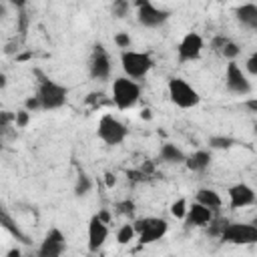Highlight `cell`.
Listing matches in <instances>:
<instances>
[{
	"instance_id": "cell-42",
	"label": "cell",
	"mask_w": 257,
	"mask_h": 257,
	"mask_svg": "<svg viewBox=\"0 0 257 257\" xmlns=\"http://www.w3.org/2000/svg\"><path fill=\"white\" fill-rule=\"evenodd\" d=\"M30 56H32L30 52H24V54H20V56H18V60H28Z\"/></svg>"
},
{
	"instance_id": "cell-7",
	"label": "cell",
	"mask_w": 257,
	"mask_h": 257,
	"mask_svg": "<svg viewBox=\"0 0 257 257\" xmlns=\"http://www.w3.org/2000/svg\"><path fill=\"white\" fill-rule=\"evenodd\" d=\"M219 239L231 245H253L257 243V227L251 223H227Z\"/></svg>"
},
{
	"instance_id": "cell-21",
	"label": "cell",
	"mask_w": 257,
	"mask_h": 257,
	"mask_svg": "<svg viewBox=\"0 0 257 257\" xmlns=\"http://www.w3.org/2000/svg\"><path fill=\"white\" fill-rule=\"evenodd\" d=\"M90 189H92L90 177H88L86 173H78L76 183H74V195H76V197H84V195L90 193Z\"/></svg>"
},
{
	"instance_id": "cell-8",
	"label": "cell",
	"mask_w": 257,
	"mask_h": 257,
	"mask_svg": "<svg viewBox=\"0 0 257 257\" xmlns=\"http://www.w3.org/2000/svg\"><path fill=\"white\" fill-rule=\"evenodd\" d=\"M133 4L137 6V20L145 28H159L169 20V12L157 8L151 0H133Z\"/></svg>"
},
{
	"instance_id": "cell-33",
	"label": "cell",
	"mask_w": 257,
	"mask_h": 257,
	"mask_svg": "<svg viewBox=\"0 0 257 257\" xmlns=\"http://www.w3.org/2000/svg\"><path fill=\"white\" fill-rule=\"evenodd\" d=\"M126 177L131 179V181H145L147 179V175L139 169V171H126Z\"/></svg>"
},
{
	"instance_id": "cell-5",
	"label": "cell",
	"mask_w": 257,
	"mask_h": 257,
	"mask_svg": "<svg viewBox=\"0 0 257 257\" xmlns=\"http://www.w3.org/2000/svg\"><path fill=\"white\" fill-rule=\"evenodd\" d=\"M128 135V128L118 120L114 118L112 114H102L98 118V126H96V137L108 145V147H116L120 145Z\"/></svg>"
},
{
	"instance_id": "cell-41",
	"label": "cell",
	"mask_w": 257,
	"mask_h": 257,
	"mask_svg": "<svg viewBox=\"0 0 257 257\" xmlns=\"http://www.w3.org/2000/svg\"><path fill=\"white\" fill-rule=\"evenodd\" d=\"M2 18H6V6L4 4H0V20Z\"/></svg>"
},
{
	"instance_id": "cell-40",
	"label": "cell",
	"mask_w": 257,
	"mask_h": 257,
	"mask_svg": "<svg viewBox=\"0 0 257 257\" xmlns=\"http://www.w3.org/2000/svg\"><path fill=\"white\" fill-rule=\"evenodd\" d=\"M6 84H8V78L4 72H0V88H6Z\"/></svg>"
},
{
	"instance_id": "cell-32",
	"label": "cell",
	"mask_w": 257,
	"mask_h": 257,
	"mask_svg": "<svg viewBox=\"0 0 257 257\" xmlns=\"http://www.w3.org/2000/svg\"><path fill=\"white\" fill-rule=\"evenodd\" d=\"M102 100H104L102 92H88V96H86V104H90V106H98Z\"/></svg>"
},
{
	"instance_id": "cell-25",
	"label": "cell",
	"mask_w": 257,
	"mask_h": 257,
	"mask_svg": "<svg viewBox=\"0 0 257 257\" xmlns=\"http://www.w3.org/2000/svg\"><path fill=\"white\" fill-rule=\"evenodd\" d=\"M10 128H14V112L0 110V135H8Z\"/></svg>"
},
{
	"instance_id": "cell-19",
	"label": "cell",
	"mask_w": 257,
	"mask_h": 257,
	"mask_svg": "<svg viewBox=\"0 0 257 257\" xmlns=\"http://www.w3.org/2000/svg\"><path fill=\"white\" fill-rule=\"evenodd\" d=\"M159 159L163 163H167V165H181V163H185V153L177 145L165 143L161 147V151H159Z\"/></svg>"
},
{
	"instance_id": "cell-13",
	"label": "cell",
	"mask_w": 257,
	"mask_h": 257,
	"mask_svg": "<svg viewBox=\"0 0 257 257\" xmlns=\"http://www.w3.org/2000/svg\"><path fill=\"white\" fill-rule=\"evenodd\" d=\"M86 237H88V251L90 253H96L104 245V241L108 237V223H104L98 215H92L90 221H88Z\"/></svg>"
},
{
	"instance_id": "cell-23",
	"label": "cell",
	"mask_w": 257,
	"mask_h": 257,
	"mask_svg": "<svg viewBox=\"0 0 257 257\" xmlns=\"http://www.w3.org/2000/svg\"><path fill=\"white\" fill-rule=\"evenodd\" d=\"M131 6H133V0H112V4H110V14H112L114 18H124V16L128 14Z\"/></svg>"
},
{
	"instance_id": "cell-16",
	"label": "cell",
	"mask_w": 257,
	"mask_h": 257,
	"mask_svg": "<svg viewBox=\"0 0 257 257\" xmlns=\"http://www.w3.org/2000/svg\"><path fill=\"white\" fill-rule=\"evenodd\" d=\"M211 48H213L217 54H221L225 60H235V58L239 56V52H241L239 44H237L235 40H231L229 36H215V38L211 40Z\"/></svg>"
},
{
	"instance_id": "cell-15",
	"label": "cell",
	"mask_w": 257,
	"mask_h": 257,
	"mask_svg": "<svg viewBox=\"0 0 257 257\" xmlns=\"http://www.w3.org/2000/svg\"><path fill=\"white\" fill-rule=\"evenodd\" d=\"M211 219H213V211L197 201L193 205H187V213L183 217L187 227H205V225H209Z\"/></svg>"
},
{
	"instance_id": "cell-10",
	"label": "cell",
	"mask_w": 257,
	"mask_h": 257,
	"mask_svg": "<svg viewBox=\"0 0 257 257\" xmlns=\"http://www.w3.org/2000/svg\"><path fill=\"white\" fill-rule=\"evenodd\" d=\"M110 56L104 50L102 44H94L92 46V54L88 60V74L92 80H106L110 76Z\"/></svg>"
},
{
	"instance_id": "cell-28",
	"label": "cell",
	"mask_w": 257,
	"mask_h": 257,
	"mask_svg": "<svg viewBox=\"0 0 257 257\" xmlns=\"http://www.w3.org/2000/svg\"><path fill=\"white\" fill-rule=\"evenodd\" d=\"M116 211L120 213V215H133L135 213V203L131 201V199H124V201H118L116 203Z\"/></svg>"
},
{
	"instance_id": "cell-20",
	"label": "cell",
	"mask_w": 257,
	"mask_h": 257,
	"mask_svg": "<svg viewBox=\"0 0 257 257\" xmlns=\"http://www.w3.org/2000/svg\"><path fill=\"white\" fill-rule=\"evenodd\" d=\"M195 201H197V203H201V205H205V207H209L211 211H217V209H221V205H223L221 195H219L215 189H209V187L199 189V191H197V199H195Z\"/></svg>"
},
{
	"instance_id": "cell-6",
	"label": "cell",
	"mask_w": 257,
	"mask_h": 257,
	"mask_svg": "<svg viewBox=\"0 0 257 257\" xmlns=\"http://www.w3.org/2000/svg\"><path fill=\"white\" fill-rule=\"evenodd\" d=\"M133 227H135V233L139 235V241L143 245H149V243L159 241L169 231V223L165 219H161V217H143V219H137L133 223Z\"/></svg>"
},
{
	"instance_id": "cell-37",
	"label": "cell",
	"mask_w": 257,
	"mask_h": 257,
	"mask_svg": "<svg viewBox=\"0 0 257 257\" xmlns=\"http://www.w3.org/2000/svg\"><path fill=\"white\" fill-rule=\"evenodd\" d=\"M141 118H143V120H151V118H153L151 108H143V110H141Z\"/></svg>"
},
{
	"instance_id": "cell-12",
	"label": "cell",
	"mask_w": 257,
	"mask_h": 257,
	"mask_svg": "<svg viewBox=\"0 0 257 257\" xmlns=\"http://www.w3.org/2000/svg\"><path fill=\"white\" fill-rule=\"evenodd\" d=\"M64 251H66V235L58 227H52L44 235L38 247V257H60Z\"/></svg>"
},
{
	"instance_id": "cell-9",
	"label": "cell",
	"mask_w": 257,
	"mask_h": 257,
	"mask_svg": "<svg viewBox=\"0 0 257 257\" xmlns=\"http://www.w3.org/2000/svg\"><path fill=\"white\" fill-rule=\"evenodd\" d=\"M225 86L229 92H233L237 96H245L253 90L251 80L247 78V74L241 70V66L235 60H229V64L225 68Z\"/></svg>"
},
{
	"instance_id": "cell-39",
	"label": "cell",
	"mask_w": 257,
	"mask_h": 257,
	"mask_svg": "<svg viewBox=\"0 0 257 257\" xmlns=\"http://www.w3.org/2000/svg\"><path fill=\"white\" fill-rule=\"evenodd\" d=\"M6 255H8V257H20V249H18V247H14V249H10Z\"/></svg>"
},
{
	"instance_id": "cell-30",
	"label": "cell",
	"mask_w": 257,
	"mask_h": 257,
	"mask_svg": "<svg viewBox=\"0 0 257 257\" xmlns=\"http://www.w3.org/2000/svg\"><path fill=\"white\" fill-rule=\"evenodd\" d=\"M245 68H247L249 76H257V52H253V54L247 58V62H245Z\"/></svg>"
},
{
	"instance_id": "cell-4",
	"label": "cell",
	"mask_w": 257,
	"mask_h": 257,
	"mask_svg": "<svg viewBox=\"0 0 257 257\" xmlns=\"http://www.w3.org/2000/svg\"><path fill=\"white\" fill-rule=\"evenodd\" d=\"M167 90H169V98L175 106L179 108H193L201 102V96L199 92L185 80V78H179V76H173L169 78L167 82Z\"/></svg>"
},
{
	"instance_id": "cell-17",
	"label": "cell",
	"mask_w": 257,
	"mask_h": 257,
	"mask_svg": "<svg viewBox=\"0 0 257 257\" xmlns=\"http://www.w3.org/2000/svg\"><path fill=\"white\" fill-rule=\"evenodd\" d=\"M237 22L247 30H257V6L253 2H245L235 8Z\"/></svg>"
},
{
	"instance_id": "cell-26",
	"label": "cell",
	"mask_w": 257,
	"mask_h": 257,
	"mask_svg": "<svg viewBox=\"0 0 257 257\" xmlns=\"http://www.w3.org/2000/svg\"><path fill=\"white\" fill-rule=\"evenodd\" d=\"M185 213H187V201H185L183 197L177 199V201H173V205H171V215L181 221V219L185 217Z\"/></svg>"
},
{
	"instance_id": "cell-11",
	"label": "cell",
	"mask_w": 257,
	"mask_h": 257,
	"mask_svg": "<svg viewBox=\"0 0 257 257\" xmlns=\"http://www.w3.org/2000/svg\"><path fill=\"white\" fill-rule=\"evenodd\" d=\"M203 36L197 32H187L181 42L177 44V58L179 62H193L201 56L203 52Z\"/></svg>"
},
{
	"instance_id": "cell-22",
	"label": "cell",
	"mask_w": 257,
	"mask_h": 257,
	"mask_svg": "<svg viewBox=\"0 0 257 257\" xmlns=\"http://www.w3.org/2000/svg\"><path fill=\"white\" fill-rule=\"evenodd\" d=\"M233 145H235V139L225 137V135H213V137L209 139V147L215 149V151H227V149H231Z\"/></svg>"
},
{
	"instance_id": "cell-38",
	"label": "cell",
	"mask_w": 257,
	"mask_h": 257,
	"mask_svg": "<svg viewBox=\"0 0 257 257\" xmlns=\"http://www.w3.org/2000/svg\"><path fill=\"white\" fill-rule=\"evenodd\" d=\"M96 215H98V217H100L104 223H110V213H108L106 209H102V211H100V213H96Z\"/></svg>"
},
{
	"instance_id": "cell-1",
	"label": "cell",
	"mask_w": 257,
	"mask_h": 257,
	"mask_svg": "<svg viewBox=\"0 0 257 257\" xmlns=\"http://www.w3.org/2000/svg\"><path fill=\"white\" fill-rule=\"evenodd\" d=\"M34 74L40 78L38 90H36V96L40 100V110H56V108L64 106V102L68 98V88L64 84L54 82L52 78L44 76L40 70H34Z\"/></svg>"
},
{
	"instance_id": "cell-3",
	"label": "cell",
	"mask_w": 257,
	"mask_h": 257,
	"mask_svg": "<svg viewBox=\"0 0 257 257\" xmlns=\"http://www.w3.org/2000/svg\"><path fill=\"white\" fill-rule=\"evenodd\" d=\"M120 66L124 70V76L133 78V80H139V78H145L151 68L155 66L153 58L149 52H137V50H122L120 52Z\"/></svg>"
},
{
	"instance_id": "cell-34",
	"label": "cell",
	"mask_w": 257,
	"mask_h": 257,
	"mask_svg": "<svg viewBox=\"0 0 257 257\" xmlns=\"http://www.w3.org/2000/svg\"><path fill=\"white\" fill-rule=\"evenodd\" d=\"M104 185H106L108 189H112V187L116 185V177H114V173H104Z\"/></svg>"
},
{
	"instance_id": "cell-35",
	"label": "cell",
	"mask_w": 257,
	"mask_h": 257,
	"mask_svg": "<svg viewBox=\"0 0 257 257\" xmlns=\"http://www.w3.org/2000/svg\"><path fill=\"white\" fill-rule=\"evenodd\" d=\"M8 4H10L12 8H16V10L20 12V10H24V8H26L28 0H8Z\"/></svg>"
},
{
	"instance_id": "cell-2",
	"label": "cell",
	"mask_w": 257,
	"mask_h": 257,
	"mask_svg": "<svg viewBox=\"0 0 257 257\" xmlns=\"http://www.w3.org/2000/svg\"><path fill=\"white\" fill-rule=\"evenodd\" d=\"M141 98V84L128 76H118L112 80V90H110V100L118 110H128L133 108Z\"/></svg>"
},
{
	"instance_id": "cell-31",
	"label": "cell",
	"mask_w": 257,
	"mask_h": 257,
	"mask_svg": "<svg viewBox=\"0 0 257 257\" xmlns=\"http://www.w3.org/2000/svg\"><path fill=\"white\" fill-rule=\"evenodd\" d=\"M24 108H26L28 112L40 110V100H38V96H36V94H34V96H28V98L24 100Z\"/></svg>"
},
{
	"instance_id": "cell-36",
	"label": "cell",
	"mask_w": 257,
	"mask_h": 257,
	"mask_svg": "<svg viewBox=\"0 0 257 257\" xmlns=\"http://www.w3.org/2000/svg\"><path fill=\"white\" fill-rule=\"evenodd\" d=\"M245 106H247L251 112H257V98H249V100L245 102Z\"/></svg>"
},
{
	"instance_id": "cell-29",
	"label": "cell",
	"mask_w": 257,
	"mask_h": 257,
	"mask_svg": "<svg viewBox=\"0 0 257 257\" xmlns=\"http://www.w3.org/2000/svg\"><path fill=\"white\" fill-rule=\"evenodd\" d=\"M131 42H133V40H131L128 32H116V34H114V44H116L118 48H124V50H126V48H131Z\"/></svg>"
},
{
	"instance_id": "cell-18",
	"label": "cell",
	"mask_w": 257,
	"mask_h": 257,
	"mask_svg": "<svg viewBox=\"0 0 257 257\" xmlns=\"http://www.w3.org/2000/svg\"><path fill=\"white\" fill-rule=\"evenodd\" d=\"M185 165H187V169L193 171V173H203V171H207L209 165H211V153L199 149V151H195L193 155L185 157Z\"/></svg>"
},
{
	"instance_id": "cell-14",
	"label": "cell",
	"mask_w": 257,
	"mask_h": 257,
	"mask_svg": "<svg viewBox=\"0 0 257 257\" xmlns=\"http://www.w3.org/2000/svg\"><path fill=\"white\" fill-rule=\"evenodd\" d=\"M227 195H229L231 209H245L255 203V191H253V187H249L245 183H237V185L229 187Z\"/></svg>"
},
{
	"instance_id": "cell-27",
	"label": "cell",
	"mask_w": 257,
	"mask_h": 257,
	"mask_svg": "<svg viewBox=\"0 0 257 257\" xmlns=\"http://www.w3.org/2000/svg\"><path fill=\"white\" fill-rule=\"evenodd\" d=\"M28 122H30V112L26 108H20L14 112V126L16 128H26Z\"/></svg>"
},
{
	"instance_id": "cell-24",
	"label": "cell",
	"mask_w": 257,
	"mask_h": 257,
	"mask_svg": "<svg viewBox=\"0 0 257 257\" xmlns=\"http://www.w3.org/2000/svg\"><path fill=\"white\" fill-rule=\"evenodd\" d=\"M135 227H133V223H126V225H120L118 227V231H116V241L120 243V245H126V243H131L133 239H135Z\"/></svg>"
}]
</instances>
